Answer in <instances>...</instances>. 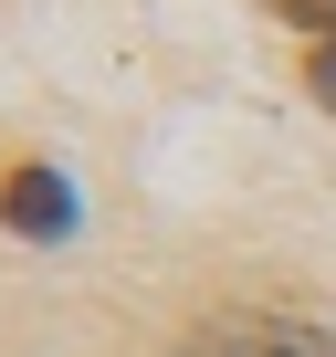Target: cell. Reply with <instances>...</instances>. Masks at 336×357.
I'll use <instances>...</instances> for the list:
<instances>
[{"label": "cell", "mask_w": 336, "mask_h": 357, "mask_svg": "<svg viewBox=\"0 0 336 357\" xmlns=\"http://www.w3.org/2000/svg\"><path fill=\"white\" fill-rule=\"evenodd\" d=\"M190 357H336V326H305V315H273V305H231L190 336Z\"/></svg>", "instance_id": "cell-1"}, {"label": "cell", "mask_w": 336, "mask_h": 357, "mask_svg": "<svg viewBox=\"0 0 336 357\" xmlns=\"http://www.w3.org/2000/svg\"><path fill=\"white\" fill-rule=\"evenodd\" d=\"M0 221H11L22 242H63V231H74V190H63V168H43V158L0 168Z\"/></svg>", "instance_id": "cell-2"}]
</instances>
